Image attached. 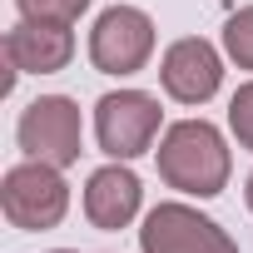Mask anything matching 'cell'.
Here are the masks:
<instances>
[{"label":"cell","instance_id":"cell-1","mask_svg":"<svg viewBox=\"0 0 253 253\" xmlns=\"http://www.w3.org/2000/svg\"><path fill=\"white\" fill-rule=\"evenodd\" d=\"M159 179L179 194L213 199L228 184V144L209 119H179L159 139Z\"/></svg>","mask_w":253,"mask_h":253},{"label":"cell","instance_id":"cell-2","mask_svg":"<svg viewBox=\"0 0 253 253\" xmlns=\"http://www.w3.org/2000/svg\"><path fill=\"white\" fill-rule=\"evenodd\" d=\"M159 99L144 89H114L94 104V139L109 159H139L159 134Z\"/></svg>","mask_w":253,"mask_h":253},{"label":"cell","instance_id":"cell-3","mask_svg":"<svg viewBox=\"0 0 253 253\" xmlns=\"http://www.w3.org/2000/svg\"><path fill=\"white\" fill-rule=\"evenodd\" d=\"M0 209H5V218L15 228H55L70 209V189L60 179L55 164H40V159H25L5 174V184H0Z\"/></svg>","mask_w":253,"mask_h":253},{"label":"cell","instance_id":"cell-4","mask_svg":"<svg viewBox=\"0 0 253 253\" xmlns=\"http://www.w3.org/2000/svg\"><path fill=\"white\" fill-rule=\"evenodd\" d=\"M154 55V20L139 5H109L89 30V60L99 75H139Z\"/></svg>","mask_w":253,"mask_h":253},{"label":"cell","instance_id":"cell-5","mask_svg":"<svg viewBox=\"0 0 253 253\" xmlns=\"http://www.w3.org/2000/svg\"><path fill=\"white\" fill-rule=\"evenodd\" d=\"M15 134H20V149L30 159L70 169L80 159V104L65 94H40L35 104H25Z\"/></svg>","mask_w":253,"mask_h":253},{"label":"cell","instance_id":"cell-6","mask_svg":"<svg viewBox=\"0 0 253 253\" xmlns=\"http://www.w3.org/2000/svg\"><path fill=\"white\" fill-rule=\"evenodd\" d=\"M139 248L144 253H238V243L189 204L149 209V218L139 228Z\"/></svg>","mask_w":253,"mask_h":253},{"label":"cell","instance_id":"cell-7","mask_svg":"<svg viewBox=\"0 0 253 253\" xmlns=\"http://www.w3.org/2000/svg\"><path fill=\"white\" fill-rule=\"evenodd\" d=\"M159 80H164V94L179 99V104H204L218 94V80H223V60L209 40L199 35H184L164 50V65H159Z\"/></svg>","mask_w":253,"mask_h":253},{"label":"cell","instance_id":"cell-8","mask_svg":"<svg viewBox=\"0 0 253 253\" xmlns=\"http://www.w3.org/2000/svg\"><path fill=\"white\" fill-rule=\"evenodd\" d=\"M75 55V35L70 25H40V20H20L5 35V65L10 75H55L65 70Z\"/></svg>","mask_w":253,"mask_h":253},{"label":"cell","instance_id":"cell-9","mask_svg":"<svg viewBox=\"0 0 253 253\" xmlns=\"http://www.w3.org/2000/svg\"><path fill=\"white\" fill-rule=\"evenodd\" d=\"M139 199H144L139 179L114 159V164L89 174V184H84V218L94 228H104V233H119V228H129V218L139 213Z\"/></svg>","mask_w":253,"mask_h":253},{"label":"cell","instance_id":"cell-10","mask_svg":"<svg viewBox=\"0 0 253 253\" xmlns=\"http://www.w3.org/2000/svg\"><path fill=\"white\" fill-rule=\"evenodd\" d=\"M223 50L238 70H253V5L233 10L228 25H223Z\"/></svg>","mask_w":253,"mask_h":253},{"label":"cell","instance_id":"cell-11","mask_svg":"<svg viewBox=\"0 0 253 253\" xmlns=\"http://www.w3.org/2000/svg\"><path fill=\"white\" fill-rule=\"evenodd\" d=\"M20 15L25 20H40V25H75L84 10H89V0H15Z\"/></svg>","mask_w":253,"mask_h":253},{"label":"cell","instance_id":"cell-12","mask_svg":"<svg viewBox=\"0 0 253 253\" xmlns=\"http://www.w3.org/2000/svg\"><path fill=\"white\" fill-rule=\"evenodd\" d=\"M228 124H233L238 144H243V149H253V80L228 99Z\"/></svg>","mask_w":253,"mask_h":253},{"label":"cell","instance_id":"cell-13","mask_svg":"<svg viewBox=\"0 0 253 253\" xmlns=\"http://www.w3.org/2000/svg\"><path fill=\"white\" fill-rule=\"evenodd\" d=\"M243 199H248V209H253V174H248V189H243Z\"/></svg>","mask_w":253,"mask_h":253}]
</instances>
